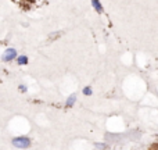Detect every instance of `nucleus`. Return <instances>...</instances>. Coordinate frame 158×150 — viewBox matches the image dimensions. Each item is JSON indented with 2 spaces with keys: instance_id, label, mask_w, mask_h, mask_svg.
<instances>
[{
  "instance_id": "nucleus-3",
  "label": "nucleus",
  "mask_w": 158,
  "mask_h": 150,
  "mask_svg": "<svg viewBox=\"0 0 158 150\" xmlns=\"http://www.w3.org/2000/svg\"><path fill=\"white\" fill-rule=\"evenodd\" d=\"M28 57L25 54H19L18 56V58H17V63H18V66H27L28 64Z\"/></svg>"
},
{
  "instance_id": "nucleus-1",
  "label": "nucleus",
  "mask_w": 158,
  "mask_h": 150,
  "mask_svg": "<svg viewBox=\"0 0 158 150\" xmlns=\"http://www.w3.org/2000/svg\"><path fill=\"white\" fill-rule=\"evenodd\" d=\"M11 143L17 149H28L31 146V139L27 136H17V138H13Z\"/></svg>"
},
{
  "instance_id": "nucleus-4",
  "label": "nucleus",
  "mask_w": 158,
  "mask_h": 150,
  "mask_svg": "<svg viewBox=\"0 0 158 150\" xmlns=\"http://www.w3.org/2000/svg\"><path fill=\"white\" fill-rule=\"evenodd\" d=\"M75 101H77V95H71L68 99H67L65 107H72V106L75 104Z\"/></svg>"
},
{
  "instance_id": "nucleus-6",
  "label": "nucleus",
  "mask_w": 158,
  "mask_h": 150,
  "mask_svg": "<svg viewBox=\"0 0 158 150\" xmlns=\"http://www.w3.org/2000/svg\"><path fill=\"white\" fill-rule=\"evenodd\" d=\"M82 93H83L85 96H90L93 93V90H92V88H90V86H85L83 90H82Z\"/></svg>"
},
{
  "instance_id": "nucleus-7",
  "label": "nucleus",
  "mask_w": 158,
  "mask_h": 150,
  "mask_svg": "<svg viewBox=\"0 0 158 150\" xmlns=\"http://www.w3.org/2000/svg\"><path fill=\"white\" fill-rule=\"evenodd\" d=\"M96 149L97 150H106L107 145H104V143H96Z\"/></svg>"
},
{
  "instance_id": "nucleus-5",
  "label": "nucleus",
  "mask_w": 158,
  "mask_h": 150,
  "mask_svg": "<svg viewBox=\"0 0 158 150\" xmlns=\"http://www.w3.org/2000/svg\"><path fill=\"white\" fill-rule=\"evenodd\" d=\"M92 6L96 8V11H97V13H103V4H101L100 2H97V0H93Z\"/></svg>"
},
{
  "instance_id": "nucleus-8",
  "label": "nucleus",
  "mask_w": 158,
  "mask_h": 150,
  "mask_svg": "<svg viewBox=\"0 0 158 150\" xmlns=\"http://www.w3.org/2000/svg\"><path fill=\"white\" fill-rule=\"evenodd\" d=\"M19 90H21V92H27V85H19Z\"/></svg>"
},
{
  "instance_id": "nucleus-2",
  "label": "nucleus",
  "mask_w": 158,
  "mask_h": 150,
  "mask_svg": "<svg viewBox=\"0 0 158 150\" xmlns=\"http://www.w3.org/2000/svg\"><path fill=\"white\" fill-rule=\"evenodd\" d=\"M18 53H17L15 49H13V47H8V49H6L4 52H3L2 54V60L4 61V63H11L13 60H17L18 58Z\"/></svg>"
}]
</instances>
